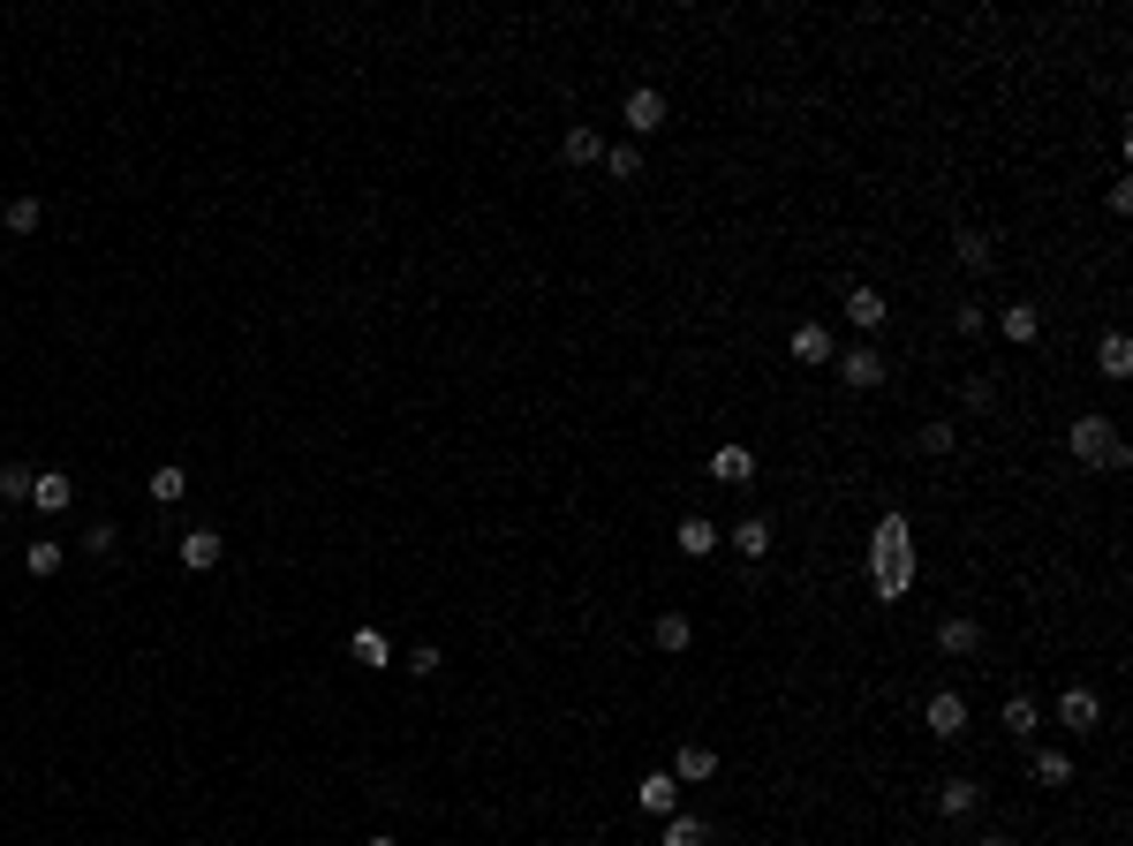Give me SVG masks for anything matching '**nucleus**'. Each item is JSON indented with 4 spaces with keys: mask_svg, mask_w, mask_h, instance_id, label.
Listing matches in <instances>:
<instances>
[{
    "mask_svg": "<svg viewBox=\"0 0 1133 846\" xmlns=\"http://www.w3.org/2000/svg\"><path fill=\"white\" fill-rule=\"evenodd\" d=\"M1065 446H1073V462L1111 468V476H1119V468H1133V446L1119 439V423H1111V416H1095V409L1065 423Z\"/></svg>",
    "mask_w": 1133,
    "mask_h": 846,
    "instance_id": "1",
    "label": "nucleus"
},
{
    "mask_svg": "<svg viewBox=\"0 0 1133 846\" xmlns=\"http://www.w3.org/2000/svg\"><path fill=\"white\" fill-rule=\"evenodd\" d=\"M869 590L884 605H899V597L915 590V545H869Z\"/></svg>",
    "mask_w": 1133,
    "mask_h": 846,
    "instance_id": "2",
    "label": "nucleus"
},
{
    "mask_svg": "<svg viewBox=\"0 0 1133 846\" xmlns=\"http://www.w3.org/2000/svg\"><path fill=\"white\" fill-rule=\"evenodd\" d=\"M832 363H840V379L854 385V393H877V385L892 379V355H884V348H869V340H854V348H846V355H832Z\"/></svg>",
    "mask_w": 1133,
    "mask_h": 846,
    "instance_id": "3",
    "label": "nucleus"
},
{
    "mask_svg": "<svg viewBox=\"0 0 1133 846\" xmlns=\"http://www.w3.org/2000/svg\"><path fill=\"white\" fill-rule=\"evenodd\" d=\"M923 725H929V741H960L967 733V695L960 688H937L923 703Z\"/></svg>",
    "mask_w": 1133,
    "mask_h": 846,
    "instance_id": "4",
    "label": "nucleus"
},
{
    "mask_svg": "<svg viewBox=\"0 0 1133 846\" xmlns=\"http://www.w3.org/2000/svg\"><path fill=\"white\" fill-rule=\"evenodd\" d=\"M635 808L642 816H680V778L672 771H642L635 778Z\"/></svg>",
    "mask_w": 1133,
    "mask_h": 846,
    "instance_id": "5",
    "label": "nucleus"
},
{
    "mask_svg": "<svg viewBox=\"0 0 1133 846\" xmlns=\"http://www.w3.org/2000/svg\"><path fill=\"white\" fill-rule=\"evenodd\" d=\"M620 122H628L635 136H658V128H666V91H658V84H635L628 106H620Z\"/></svg>",
    "mask_w": 1133,
    "mask_h": 846,
    "instance_id": "6",
    "label": "nucleus"
},
{
    "mask_svg": "<svg viewBox=\"0 0 1133 846\" xmlns=\"http://www.w3.org/2000/svg\"><path fill=\"white\" fill-rule=\"evenodd\" d=\"M937 650H945V658H975V650H982V620H975V612H945V620H937Z\"/></svg>",
    "mask_w": 1133,
    "mask_h": 846,
    "instance_id": "7",
    "label": "nucleus"
},
{
    "mask_svg": "<svg viewBox=\"0 0 1133 846\" xmlns=\"http://www.w3.org/2000/svg\"><path fill=\"white\" fill-rule=\"evenodd\" d=\"M718 545H725V537H718V522H711V514H688V522L672 529V551H680V559H711Z\"/></svg>",
    "mask_w": 1133,
    "mask_h": 846,
    "instance_id": "8",
    "label": "nucleus"
},
{
    "mask_svg": "<svg viewBox=\"0 0 1133 846\" xmlns=\"http://www.w3.org/2000/svg\"><path fill=\"white\" fill-rule=\"evenodd\" d=\"M786 355H794V363H832V355H840V340H832V326H816V318H808V326H794Z\"/></svg>",
    "mask_w": 1133,
    "mask_h": 846,
    "instance_id": "9",
    "label": "nucleus"
},
{
    "mask_svg": "<svg viewBox=\"0 0 1133 846\" xmlns=\"http://www.w3.org/2000/svg\"><path fill=\"white\" fill-rule=\"evenodd\" d=\"M1058 719L1073 725V733H1095V725H1103V695H1095V688H1065V695H1058Z\"/></svg>",
    "mask_w": 1133,
    "mask_h": 846,
    "instance_id": "10",
    "label": "nucleus"
},
{
    "mask_svg": "<svg viewBox=\"0 0 1133 846\" xmlns=\"http://www.w3.org/2000/svg\"><path fill=\"white\" fill-rule=\"evenodd\" d=\"M219 559H227V537H219V529H189V537H182V567H189V575H212Z\"/></svg>",
    "mask_w": 1133,
    "mask_h": 846,
    "instance_id": "11",
    "label": "nucleus"
},
{
    "mask_svg": "<svg viewBox=\"0 0 1133 846\" xmlns=\"http://www.w3.org/2000/svg\"><path fill=\"white\" fill-rule=\"evenodd\" d=\"M559 159H567V167H597V159H605V136H597L589 122H575L567 136H559Z\"/></svg>",
    "mask_w": 1133,
    "mask_h": 846,
    "instance_id": "12",
    "label": "nucleus"
},
{
    "mask_svg": "<svg viewBox=\"0 0 1133 846\" xmlns=\"http://www.w3.org/2000/svg\"><path fill=\"white\" fill-rule=\"evenodd\" d=\"M998 333H1006L1012 348H1028V340L1043 333V310H1036V302H1006V310H998Z\"/></svg>",
    "mask_w": 1133,
    "mask_h": 846,
    "instance_id": "13",
    "label": "nucleus"
},
{
    "mask_svg": "<svg viewBox=\"0 0 1133 846\" xmlns=\"http://www.w3.org/2000/svg\"><path fill=\"white\" fill-rule=\"evenodd\" d=\"M1095 371H1103L1111 385L1133 379V340H1126V333H1103V340H1095Z\"/></svg>",
    "mask_w": 1133,
    "mask_h": 846,
    "instance_id": "14",
    "label": "nucleus"
},
{
    "mask_svg": "<svg viewBox=\"0 0 1133 846\" xmlns=\"http://www.w3.org/2000/svg\"><path fill=\"white\" fill-rule=\"evenodd\" d=\"M672 778H680V786H703V778H718V749H703V741H688V749L672 756Z\"/></svg>",
    "mask_w": 1133,
    "mask_h": 846,
    "instance_id": "15",
    "label": "nucleus"
},
{
    "mask_svg": "<svg viewBox=\"0 0 1133 846\" xmlns=\"http://www.w3.org/2000/svg\"><path fill=\"white\" fill-rule=\"evenodd\" d=\"M975 808H982V786H975V778H945V786H937V816L960 824V816H975Z\"/></svg>",
    "mask_w": 1133,
    "mask_h": 846,
    "instance_id": "16",
    "label": "nucleus"
},
{
    "mask_svg": "<svg viewBox=\"0 0 1133 846\" xmlns=\"http://www.w3.org/2000/svg\"><path fill=\"white\" fill-rule=\"evenodd\" d=\"M69 499H76V484H69L61 468H45V476H31V507H39V514H61Z\"/></svg>",
    "mask_w": 1133,
    "mask_h": 846,
    "instance_id": "17",
    "label": "nucleus"
},
{
    "mask_svg": "<svg viewBox=\"0 0 1133 846\" xmlns=\"http://www.w3.org/2000/svg\"><path fill=\"white\" fill-rule=\"evenodd\" d=\"M650 642H658L666 658H680V650L696 642V628H688V612H658V620H650Z\"/></svg>",
    "mask_w": 1133,
    "mask_h": 846,
    "instance_id": "18",
    "label": "nucleus"
},
{
    "mask_svg": "<svg viewBox=\"0 0 1133 846\" xmlns=\"http://www.w3.org/2000/svg\"><path fill=\"white\" fill-rule=\"evenodd\" d=\"M711 476H718V484H749V476H755V454H749V446H718V454H711Z\"/></svg>",
    "mask_w": 1133,
    "mask_h": 846,
    "instance_id": "19",
    "label": "nucleus"
},
{
    "mask_svg": "<svg viewBox=\"0 0 1133 846\" xmlns=\"http://www.w3.org/2000/svg\"><path fill=\"white\" fill-rule=\"evenodd\" d=\"M725 545H733V551H741V559H749V567H755V559L771 551V522H763V514H749V522H741V529H733Z\"/></svg>",
    "mask_w": 1133,
    "mask_h": 846,
    "instance_id": "20",
    "label": "nucleus"
},
{
    "mask_svg": "<svg viewBox=\"0 0 1133 846\" xmlns=\"http://www.w3.org/2000/svg\"><path fill=\"white\" fill-rule=\"evenodd\" d=\"M144 492H152L159 507H174V499L189 492V476H182V462H159V468H152V476H144Z\"/></svg>",
    "mask_w": 1133,
    "mask_h": 846,
    "instance_id": "21",
    "label": "nucleus"
},
{
    "mask_svg": "<svg viewBox=\"0 0 1133 846\" xmlns=\"http://www.w3.org/2000/svg\"><path fill=\"white\" fill-rule=\"evenodd\" d=\"M884 310H892L884 288H846V318H854V326H884Z\"/></svg>",
    "mask_w": 1133,
    "mask_h": 846,
    "instance_id": "22",
    "label": "nucleus"
},
{
    "mask_svg": "<svg viewBox=\"0 0 1133 846\" xmlns=\"http://www.w3.org/2000/svg\"><path fill=\"white\" fill-rule=\"evenodd\" d=\"M952 257H960L967 272H990V257H998V250H990V235H975V227H960V235H952Z\"/></svg>",
    "mask_w": 1133,
    "mask_h": 846,
    "instance_id": "23",
    "label": "nucleus"
},
{
    "mask_svg": "<svg viewBox=\"0 0 1133 846\" xmlns=\"http://www.w3.org/2000/svg\"><path fill=\"white\" fill-rule=\"evenodd\" d=\"M915 446H923V454H952V446H960V423H952V416H929L923 431H915Z\"/></svg>",
    "mask_w": 1133,
    "mask_h": 846,
    "instance_id": "24",
    "label": "nucleus"
},
{
    "mask_svg": "<svg viewBox=\"0 0 1133 846\" xmlns=\"http://www.w3.org/2000/svg\"><path fill=\"white\" fill-rule=\"evenodd\" d=\"M1028 771H1036L1043 786H1073V756H1065V749H1036V763H1028Z\"/></svg>",
    "mask_w": 1133,
    "mask_h": 846,
    "instance_id": "25",
    "label": "nucleus"
},
{
    "mask_svg": "<svg viewBox=\"0 0 1133 846\" xmlns=\"http://www.w3.org/2000/svg\"><path fill=\"white\" fill-rule=\"evenodd\" d=\"M0 219H8V235H39L45 205H39V197H8V212H0Z\"/></svg>",
    "mask_w": 1133,
    "mask_h": 846,
    "instance_id": "26",
    "label": "nucleus"
},
{
    "mask_svg": "<svg viewBox=\"0 0 1133 846\" xmlns=\"http://www.w3.org/2000/svg\"><path fill=\"white\" fill-rule=\"evenodd\" d=\"M348 658H356V666H385L393 650H385V634H378V628H356V634H348Z\"/></svg>",
    "mask_w": 1133,
    "mask_h": 846,
    "instance_id": "27",
    "label": "nucleus"
},
{
    "mask_svg": "<svg viewBox=\"0 0 1133 846\" xmlns=\"http://www.w3.org/2000/svg\"><path fill=\"white\" fill-rule=\"evenodd\" d=\"M1036 725H1043V711H1036V695H1006V733H1020V741H1028Z\"/></svg>",
    "mask_w": 1133,
    "mask_h": 846,
    "instance_id": "28",
    "label": "nucleus"
},
{
    "mask_svg": "<svg viewBox=\"0 0 1133 846\" xmlns=\"http://www.w3.org/2000/svg\"><path fill=\"white\" fill-rule=\"evenodd\" d=\"M666 846H711V824L703 816H666Z\"/></svg>",
    "mask_w": 1133,
    "mask_h": 846,
    "instance_id": "29",
    "label": "nucleus"
},
{
    "mask_svg": "<svg viewBox=\"0 0 1133 846\" xmlns=\"http://www.w3.org/2000/svg\"><path fill=\"white\" fill-rule=\"evenodd\" d=\"M31 476H39V468H23V462H0V507L31 499Z\"/></svg>",
    "mask_w": 1133,
    "mask_h": 846,
    "instance_id": "30",
    "label": "nucleus"
},
{
    "mask_svg": "<svg viewBox=\"0 0 1133 846\" xmlns=\"http://www.w3.org/2000/svg\"><path fill=\"white\" fill-rule=\"evenodd\" d=\"M960 409H967V416H990V409H998V385H990V379H960Z\"/></svg>",
    "mask_w": 1133,
    "mask_h": 846,
    "instance_id": "31",
    "label": "nucleus"
},
{
    "mask_svg": "<svg viewBox=\"0 0 1133 846\" xmlns=\"http://www.w3.org/2000/svg\"><path fill=\"white\" fill-rule=\"evenodd\" d=\"M605 174H612V182H635V174H642V152H635V144H605Z\"/></svg>",
    "mask_w": 1133,
    "mask_h": 846,
    "instance_id": "32",
    "label": "nucleus"
},
{
    "mask_svg": "<svg viewBox=\"0 0 1133 846\" xmlns=\"http://www.w3.org/2000/svg\"><path fill=\"white\" fill-rule=\"evenodd\" d=\"M23 567H31L39 582H45V575H61V545H45V537H39V545H23Z\"/></svg>",
    "mask_w": 1133,
    "mask_h": 846,
    "instance_id": "33",
    "label": "nucleus"
},
{
    "mask_svg": "<svg viewBox=\"0 0 1133 846\" xmlns=\"http://www.w3.org/2000/svg\"><path fill=\"white\" fill-rule=\"evenodd\" d=\"M869 545H915V529H907V514L892 507V514H877V537Z\"/></svg>",
    "mask_w": 1133,
    "mask_h": 846,
    "instance_id": "34",
    "label": "nucleus"
},
{
    "mask_svg": "<svg viewBox=\"0 0 1133 846\" xmlns=\"http://www.w3.org/2000/svg\"><path fill=\"white\" fill-rule=\"evenodd\" d=\"M114 545H122V529H114V522H91V529H84V551H91V559H114Z\"/></svg>",
    "mask_w": 1133,
    "mask_h": 846,
    "instance_id": "35",
    "label": "nucleus"
},
{
    "mask_svg": "<svg viewBox=\"0 0 1133 846\" xmlns=\"http://www.w3.org/2000/svg\"><path fill=\"white\" fill-rule=\"evenodd\" d=\"M952 326H960V340H975L990 318H982V302H960V310H952Z\"/></svg>",
    "mask_w": 1133,
    "mask_h": 846,
    "instance_id": "36",
    "label": "nucleus"
},
{
    "mask_svg": "<svg viewBox=\"0 0 1133 846\" xmlns=\"http://www.w3.org/2000/svg\"><path fill=\"white\" fill-rule=\"evenodd\" d=\"M439 666H446L439 642H416V650H409V673H439Z\"/></svg>",
    "mask_w": 1133,
    "mask_h": 846,
    "instance_id": "37",
    "label": "nucleus"
},
{
    "mask_svg": "<svg viewBox=\"0 0 1133 846\" xmlns=\"http://www.w3.org/2000/svg\"><path fill=\"white\" fill-rule=\"evenodd\" d=\"M363 846H401V839H363Z\"/></svg>",
    "mask_w": 1133,
    "mask_h": 846,
    "instance_id": "38",
    "label": "nucleus"
},
{
    "mask_svg": "<svg viewBox=\"0 0 1133 846\" xmlns=\"http://www.w3.org/2000/svg\"><path fill=\"white\" fill-rule=\"evenodd\" d=\"M982 846H1012V839H982Z\"/></svg>",
    "mask_w": 1133,
    "mask_h": 846,
    "instance_id": "39",
    "label": "nucleus"
}]
</instances>
